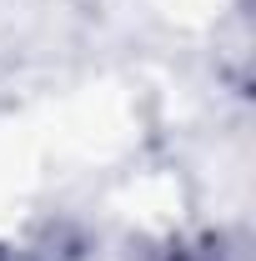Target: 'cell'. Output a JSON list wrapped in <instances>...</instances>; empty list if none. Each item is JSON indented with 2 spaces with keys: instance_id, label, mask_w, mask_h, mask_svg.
I'll return each instance as SVG.
<instances>
[{
  "instance_id": "cell-1",
  "label": "cell",
  "mask_w": 256,
  "mask_h": 261,
  "mask_svg": "<svg viewBox=\"0 0 256 261\" xmlns=\"http://www.w3.org/2000/svg\"><path fill=\"white\" fill-rule=\"evenodd\" d=\"M0 261H5V256H0Z\"/></svg>"
}]
</instances>
